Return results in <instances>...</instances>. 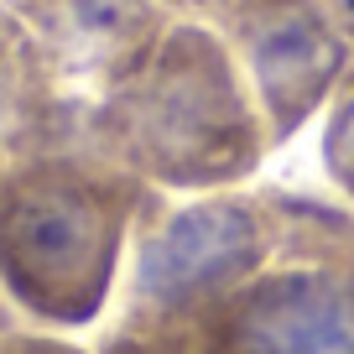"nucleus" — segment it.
I'll use <instances>...</instances> for the list:
<instances>
[{
  "mask_svg": "<svg viewBox=\"0 0 354 354\" xmlns=\"http://www.w3.org/2000/svg\"><path fill=\"white\" fill-rule=\"evenodd\" d=\"M104 146L162 193L245 188L271 136L230 42L203 16H172L141 63L110 88Z\"/></svg>",
  "mask_w": 354,
  "mask_h": 354,
  "instance_id": "obj_1",
  "label": "nucleus"
},
{
  "mask_svg": "<svg viewBox=\"0 0 354 354\" xmlns=\"http://www.w3.org/2000/svg\"><path fill=\"white\" fill-rule=\"evenodd\" d=\"M146 193L110 146L26 156L0 183V287L53 328L94 323L115 292Z\"/></svg>",
  "mask_w": 354,
  "mask_h": 354,
  "instance_id": "obj_2",
  "label": "nucleus"
},
{
  "mask_svg": "<svg viewBox=\"0 0 354 354\" xmlns=\"http://www.w3.org/2000/svg\"><path fill=\"white\" fill-rule=\"evenodd\" d=\"M287 203L271 193H188L136 234L120 328L193 333L287 245Z\"/></svg>",
  "mask_w": 354,
  "mask_h": 354,
  "instance_id": "obj_3",
  "label": "nucleus"
},
{
  "mask_svg": "<svg viewBox=\"0 0 354 354\" xmlns=\"http://www.w3.org/2000/svg\"><path fill=\"white\" fill-rule=\"evenodd\" d=\"M354 224L292 230L193 328V354H354Z\"/></svg>",
  "mask_w": 354,
  "mask_h": 354,
  "instance_id": "obj_4",
  "label": "nucleus"
},
{
  "mask_svg": "<svg viewBox=\"0 0 354 354\" xmlns=\"http://www.w3.org/2000/svg\"><path fill=\"white\" fill-rule=\"evenodd\" d=\"M214 26L250 78L271 146H287L349 73L354 53L333 32L323 0H230Z\"/></svg>",
  "mask_w": 354,
  "mask_h": 354,
  "instance_id": "obj_5",
  "label": "nucleus"
},
{
  "mask_svg": "<svg viewBox=\"0 0 354 354\" xmlns=\"http://www.w3.org/2000/svg\"><path fill=\"white\" fill-rule=\"evenodd\" d=\"M172 21L162 0H42V26L73 63L104 68L110 88L141 63V53Z\"/></svg>",
  "mask_w": 354,
  "mask_h": 354,
  "instance_id": "obj_6",
  "label": "nucleus"
},
{
  "mask_svg": "<svg viewBox=\"0 0 354 354\" xmlns=\"http://www.w3.org/2000/svg\"><path fill=\"white\" fill-rule=\"evenodd\" d=\"M318 162H323V177L333 183V193L354 209V63L339 78V88L328 94V104H323Z\"/></svg>",
  "mask_w": 354,
  "mask_h": 354,
  "instance_id": "obj_7",
  "label": "nucleus"
},
{
  "mask_svg": "<svg viewBox=\"0 0 354 354\" xmlns=\"http://www.w3.org/2000/svg\"><path fill=\"white\" fill-rule=\"evenodd\" d=\"M37 115V57L11 26H0V136Z\"/></svg>",
  "mask_w": 354,
  "mask_h": 354,
  "instance_id": "obj_8",
  "label": "nucleus"
},
{
  "mask_svg": "<svg viewBox=\"0 0 354 354\" xmlns=\"http://www.w3.org/2000/svg\"><path fill=\"white\" fill-rule=\"evenodd\" d=\"M104 354H193V333H151V328H115Z\"/></svg>",
  "mask_w": 354,
  "mask_h": 354,
  "instance_id": "obj_9",
  "label": "nucleus"
},
{
  "mask_svg": "<svg viewBox=\"0 0 354 354\" xmlns=\"http://www.w3.org/2000/svg\"><path fill=\"white\" fill-rule=\"evenodd\" d=\"M0 354H84V349L57 344V339H32V333H21V339H6V344H0Z\"/></svg>",
  "mask_w": 354,
  "mask_h": 354,
  "instance_id": "obj_10",
  "label": "nucleus"
},
{
  "mask_svg": "<svg viewBox=\"0 0 354 354\" xmlns=\"http://www.w3.org/2000/svg\"><path fill=\"white\" fill-rule=\"evenodd\" d=\"M323 11H328V21H333V32L349 42V53H354V0H323Z\"/></svg>",
  "mask_w": 354,
  "mask_h": 354,
  "instance_id": "obj_11",
  "label": "nucleus"
},
{
  "mask_svg": "<svg viewBox=\"0 0 354 354\" xmlns=\"http://www.w3.org/2000/svg\"><path fill=\"white\" fill-rule=\"evenodd\" d=\"M172 16H203V21H214V16L230 6V0H162Z\"/></svg>",
  "mask_w": 354,
  "mask_h": 354,
  "instance_id": "obj_12",
  "label": "nucleus"
},
{
  "mask_svg": "<svg viewBox=\"0 0 354 354\" xmlns=\"http://www.w3.org/2000/svg\"><path fill=\"white\" fill-rule=\"evenodd\" d=\"M349 281H354V255H349Z\"/></svg>",
  "mask_w": 354,
  "mask_h": 354,
  "instance_id": "obj_13",
  "label": "nucleus"
}]
</instances>
